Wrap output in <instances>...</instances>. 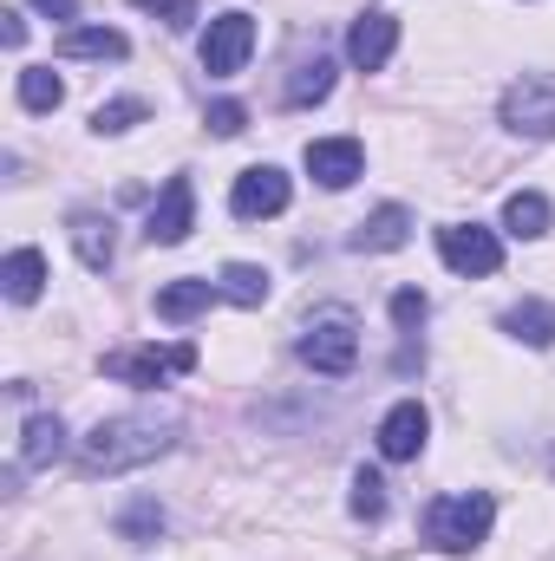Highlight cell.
<instances>
[{
	"label": "cell",
	"instance_id": "6da1fadb",
	"mask_svg": "<svg viewBox=\"0 0 555 561\" xmlns=\"http://www.w3.org/2000/svg\"><path fill=\"white\" fill-rule=\"evenodd\" d=\"M177 412H118V419H99L79 444V470L86 477H125L157 463L163 450H177Z\"/></svg>",
	"mask_w": 555,
	"mask_h": 561
},
{
	"label": "cell",
	"instance_id": "7a4b0ae2",
	"mask_svg": "<svg viewBox=\"0 0 555 561\" xmlns=\"http://www.w3.org/2000/svg\"><path fill=\"white\" fill-rule=\"evenodd\" d=\"M490 523H497V503H490V490L438 496V503L424 510V542H431L438 556H471V549L490 536Z\"/></svg>",
	"mask_w": 555,
	"mask_h": 561
},
{
	"label": "cell",
	"instance_id": "3957f363",
	"mask_svg": "<svg viewBox=\"0 0 555 561\" xmlns=\"http://www.w3.org/2000/svg\"><path fill=\"white\" fill-rule=\"evenodd\" d=\"M353 359H360V320L347 307H327L301 327V366H314L327 379H347Z\"/></svg>",
	"mask_w": 555,
	"mask_h": 561
},
{
	"label": "cell",
	"instance_id": "277c9868",
	"mask_svg": "<svg viewBox=\"0 0 555 561\" xmlns=\"http://www.w3.org/2000/svg\"><path fill=\"white\" fill-rule=\"evenodd\" d=\"M177 373H196V346L177 340V346H125V353H105V379L118 386H138V392H157L163 379Z\"/></svg>",
	"mask_w": 555,
	"mask_h": 561
},
{
	"label": "cell",
	"instance_id": "5b68a950",
	"mask_svg": "<svg viewBox=\"0 0 555 561\" xmlns=\"http://www.w3.org/2000/svg\"><path fill=\"white\" fill-rule=\"evenodd\" d=\"M497 118H503V131H517V138H555V79L550 72H523V79L503 92Z\"/></svg>",
	"mask_w": 555,
	"mask_h": 561
},
{
	"label": "cell",
	"instance_id": "8992f818",
	"mask_svg": "<svg viewBox=\"0 0 555 561\" xmlns=\"http://www.w3.org/2000/svg\"><path fill=\"white\" fill-rule=\"evenodd\" d=\"M249 53H256V13H242V7L216 13L209 33H203V72L209 79H236L249 66Z\"/></svg>",
	"mask_w": 555,
	"mask_h": 561
},
{
	"label": "cell",
	"instance_id": "52a82bcc",
	"mask_svg": "<svg viewBox=\"0 0 555 561\" xmlns=\"http://www.w3.org/2000/svg\"><path fill=\"white\" fill-rule=\"evenodd\" d=\"M438 255H444V268H457V275H497V268H503V242H497V229H484V222H444V229H438Z\"/></svg>",
	"mask_w": 555,
	"mask_h": 561
},
{
	"label": "cell",
	"instance_id": "ba28073f",
	"mask_svg": "<svg viewBox=\"0 0 555 561\" xmlns=\"http://www.w3.org/2000/svg\"><path fill=\"white\" fill-rule=\"evenodd\" d=\"M190 229H196V190H190V176H170V183L157 190L150 216H144V242H150V249H177Z\"/></svg>",
	"mask_w": 555,
	"mask_h": 561
},
{
	"label": "cell",
	"instance_id": "9c48e42d",
	"mask_svg": "<svg viewBox=\"0 0 555 561\" xmlns=\"http://www.w3.org/2000/svg\"><path fill=\"white\" fill-rule=\"evenodd\" d=\"M287 196H294V183L281 176L275 163H256V170L236 176V190H229V216L262 222V216H281V209H287Z\"/></svg>",
	"mask_w": 555,
	"mask_h": 561
},
{
	"label": "cell",
	"instance_id": "30bf717a",
	"mask_svg": "<svg viewBox=\"0 0 555 561\" xmlns=\"http://www.w3.org/2000/svg\"><path fill=\"white\" fill-rule=\"evenodd\" d=\"M424 437H431L424 405H418V399H399V405L380 419V457H386V463H412L418 450H424Z\"/></svg>",
	"mask_w": 555,
	"mask_h": 561
},
{
	"label": "cell",
	"instance_id": "8fae6325",
	"mask_svg": "<svg viewBox=\"0 0 555 561\" xmlns=\"http://www.w3.org/2000/svg\"><path fill=\"white\" fill-rule=\"evenodd\" d=\"M393 46H399V20L393 13H360L353 26H347V59L360 66V72H380L386 59H393Z\"/></svg>",
	"mask_w": 555,
	"mask_h": 561
},
{
	"label": "cell",
	"instance_id": "7c38bea8",
	"mask_svg": "<svg viewBox=\"0 0 555 561\" xmlns=\"http://www.w3.org/2000/svg\"><path fill=\"white\" fill-rule=\"evenodd\" d=\"M360 170H366L360 138H314V144H307V176H314L320 190H347Z\"/></svg>",
	"mask_w": 555,
	"mask_h": 561
},
{
	"label": "cell",
	"instance_id": "4fadbf2b",
	"mask_svg": "<svg viewBox=\"0 0 555 561\" xmlns=\"http://www.w3.org/2000/svg\"><path fill=\"white\" fill-rule=\"evenodd\" d=\"M66 236H72V249H79V262H86L92 275H105V268H112V255H118V236H112V216H99V209H72V222H66Z\"/></svg>",
	"mask_w": 555,
	"mask_h": 561
},
{
	"label": "cell",
	"instance_id": "5bb4252c",
	"mask_svg": "<svg viewBox=\"0 0 555 561\" xmlns=\"http://www.w3.org/2000/svg\"><path fill=\"white\" fill-rule=\"evenodd\" d=\"M406 242H412V216H406L399 203L373 209V216L353 229V249H360V255H393V249H406Z\"/></svg>",
	"mask_w": 555,
	"mask_h": 561
},
{
	"label": "cell",
	"instance_id": "9a60e30c",
	"mask_svg": "<svg viewBox=\"0 0 555 561\" xmlns=\"http://www.w3.org/2000/svg\"><path fill=\"white\" fill-rule=\"evenodd\" d=\"M53 53H59V59H99V66H105V59H125L132 39H125L118 26H66Z\"/></svg>",
	"mask_w": 555,
	"mask_h": 561
},
{
	"label": "cell",
	"instance_id": "2e32d148",
	"mask_svg": "<svg viewBox=\"0 0 555 561\" xmlns=\"http://www.w3.org/2000/svg\"><path fill=\"white\" fill-rule=\"evenodd\" d=\"M59 450H66V424H59V412H33L26 431H20V463H26V470H46Z\"/></svg>",
	"mask_w": 555,
	"mask_h": 561
},
{
	"label": "cell",
	"instance_id": "e0dca14e",
	"mask_svg": "<svg viewBox=\"0 0 555 561\" xmlns=\"http://www.w3.org/2000/svg\"><path fill=\"white\" fill-rule=\"evenodd\" d=\"M0 287H7L13 307L39 300V287H46V255H39V249H13V255L0 262Z\"/></svg>",
	"mask_w": 555,
	"mask_h": 561
},
{
	"label": "cell",
	"instance_id": "ac0fdd59",
	"mask_svg": "<svg viewBox=\"0 0 555 561\" xmlns=\"http://www.w3.org/2000/svg\"><path fill=\"white\" fill-rule=\"evenodd\" d=\"M327 92H333V59H327V53H314V59H301V66H294V79H287V92H281V99H287L294 112H307V105H320Z\"/></svg>",
	"mask_w": 555,
	"mask_h": 561
},
{
	"label": "cell",
	"instance_id": "d6986e66",
	"mask_svg": "<svg viewBox=\"0 0 555 561\" xmlns=\"http://www.w3.org/2000/svg\"><path fill=\"white\" fill-rule=\"evenodd\" d=\"M216 294H223L216 280H170V287H157V320H196Z\"/></svg>",
	"mask_w": 555,
	"mask_h": 561
},
{
	"label": "cell",
	"instance_id": "ffe728a7",
	"mask_svg": "<svg viewBox=\"0 0 555 561\" xmlns=\"http://www.w3.org/2000/svg\"><path fill=\"white\" fill-rule=\"evenodd\" d=\"M503 333L523 340V346H555V307L550 300H517L503 313Z\"/></svg>",
	"mask_w": 555,
	"mask_h": 561
},
{
	"label": "cell",
	"instance_id": "44dd1931",
	"mask_svg": "<svg viewBox=\"0 0 555 561\" xmlns=\"http://www.w3.org/2000/svg\"><path fill=\"white\" fill-rule=\"evenodd\" d=\"M550 196H536V190H517L510 203H503V229L510 236H523V242H536V236H550Z\"/></svg>",
	"mask_w": 555,
	"mask_h": 561
},
{
	"label": "cell",
	"instance_id": "7402d4cb",
	"mask_svg": "<svg viewBox=\"0 0 555 561\" xmlns=\"http://www.w3.org/2000/svg\"><path fill=\"white\" fill-rule=\"evenodd\" d=\"M112 529H118V542H132V549L157 542V536H163V503H157V496H132Z\"/></svg>",
	"mask_w": 555,
	"mask_h": 561
},
{
	"label": "cell",
	"instance_id": "603a6c76",
	"mask_svg": "<svg viewBox=\"0 0 555 561\" xmlns=\"http://www.w3.org/2000/svg\"><path fill=\"white\" fill-rule=\"evenodd\" d=\"M216 287H223V300H236V307H262L269 300V268H256V262H229L223 275H216Z\"/></svg>",
	"mask_w": 555,
	"mask_h": 561
},
{
	"label": "cell",
	"instance_id": "cb8c5ba5",
	"mask_svg": "<svg viewBox=\"0 0 555 561\" xmlns=\"http://www.w3.org/2000/svg\"><path fill=\"white\" fill-rule=\"evenodd\" d=\"M59 99H66V85H59L53 66H26L20 72V105L26 112H59Z\"/></svg>",
	"mask_w": 555,
	"mask_h": 561
},
{
	"label": "cell",
	"instance_id": "d4e9b609",
	"mask_svg": "<svg viewBox=\"0 0 555 561\" xmlns=\"http://www.w3.org/2000/svg\"><path fill=\"white\" fill-rule=\"evenodd\" d=\"M347 510H353L360 523H380V516H386V483H380V470H353V496H347Z\"/></svg>",
	"mask_w": 555,
	"mask_h": 561
},
{
	"label": "cell",
	"instance_id": "484cf974",
	"mask_svg": "<svg viewBox=\"0 0 555 561\" xmlns=\"http://www.w3.org/2000/svg\"><path fill=\"white\" fill-rule=\"evenodd\" d=\"M132 125H144V99H112V105L92 112V131H99V138H118V131H132Z\"/></svg>",
	"mask_w": 555,
	"mask_h": 561
},
{
	"label": "cell",
	"instance_id": "4316f807",
	"mask_svg": "<svg viewBox=\"0 0 555 561\" xmlns=\"http://www.w3.org/2000/svg\"><path fill=\"white\" fill-rule=\"evenodd\" d=\"M424 313H431V300H424L418 287H399V294H393V327H399V333H418Z\"/></svg>",
	"mask_w": 555,
	"mask_h": 561
},
{
	"label": "cell",
	"instance_id": "83f0119b",
	"mask_svg": "<svg viewBox=\"0 0 555 561\" xmlns=\"http://www.w3.org/2000/svg\"><path fill=\"white\" fill-rule=\"evenodd\" d=\"M132 7H144V13H157L163 26H196V0H132Z\"/></svg>",
	"mask_w": 555,
	"mask_h": 561
},
{
	"label": "cell",
	"instance_id": "f1b7e54d",
	"mask_svg": "<svg viewBox=\"0 0 555 561\" xmlns=\"http://www.w3.org/2000/svg\"><path fill=\"white\" fill-rule=\"evenodd\" d=\"M203 125H209V131H216V138H236V131H242V125H249V112H242V105H236V99H216V105H209V118H203Z\"/></svg>",
	"mask_w": 555,
	"mask_h": 561
},
{
	"label": "cell",
	"instance_id": "f546056e",
	"mask_svg": "<svg viewBox=\"0 0 555 561\" xmlns=\"http://www.w3.org/2000/svg\"><path fill=\"white\" fill-rule=\"evenodd\" d=\"M0 39H7V46H20V39H26V20H20V13H13V7H7V13H0Z\"/></svg>",
	"mask_w": 555,
	"mask_h": 561
},
{
	"label": "cell",
	"instance_id": "4dcf8cb0",
	"mask_svg": "<svg viewBox=\"0 0 555 561\" xmlns=\"http://www.w3.org/2000/svg\"><path fill=\"white\" fill-rule=\"evenodd\" d=\"M26 7H39V13H53V20H79V0H26Z\"/></svg>",
	"mask_w": 555,
	"mask_h": 561
}]
</instances>
